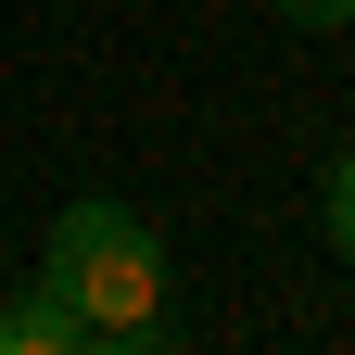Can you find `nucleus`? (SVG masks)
<instances>
[{"label": "nucleus", "mask_w": 355, "mask_h": 355, "mask_svg": "<svg viewBox=\"0 0 355 355\" xmlns=\"http://www.w3.org/2000/svg\"><path fill=\"white\" fill-rule=\"evenodd\" d=\"M0 355H89V330H76V304L38 279V292H13V304H0Z\"/></svg>", "instance_id": "obj_2"}, {"label": "nucleus", "mask_w": 355, "mask_h": 355, "mask_svg": "<svg viewBox=\"0 0 355 355\" xmlns=\"http://www.w3.org/2000/svg\"><path fill=\"white\" fill-rule=\"evenodd\" d=\"M292 26H355V0H279Z\"/></svg>", "instance_id": "obj_4"}, {"label": "nucleus", "mask_w": 355, "mask_h": 355, "mask_svg": "<svg viewBox=\"0 0 355 355\" xmlns=\"http://www.w3.org/2000/svg\"><path fill=\"white\" fill-rule=\"evenodd\" d=\"M330 254H343V266H355V153H343V165H330Z\"/></svg>", "instance_id": "obj_3"}, {"label": "nucleus", "mask_w": 355, "mask_h": 355, "mask_svg": "<svg viewBox=\"0 0 355 355\" xmlns=\"http://www.w3.org/2000/svg\"><path fill=\"white\" fill-rule=\"evenodd\" d=\"M51 292L76 304L89 343H165V241L127 203H64L51 216Z\"/></svg>", "instance_id": "obj_1"}]
</instances>
